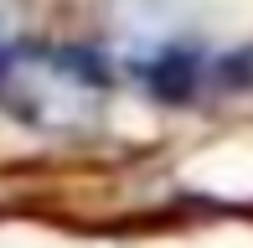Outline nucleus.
<instances>
[{"instance_id": "obj_1", "label": "nucleus", "mask_w": 253, "mask_h": 248, "mask_svg": "<svg viewBox=\"0 0 253 248\" xmlns=\"http://www.w3.org/2000/svg\"><path fill=\"white\" fill-rule=\"evenodd\" d=\"M109 67L88 47H5L0 52V109L31 129H83L93 124Z\"/></svg>"}, {"instance_id": "obj_2", "label": "nucleus", "mask_w": 253, "mask_h": 248, "mask_svg": "<svg viewBox=\"0 0 253 248\" xmlns=\"http://www.w3.org/2000/svg\"><path fill=\"white\" fill-rule=\"evenodd\" d=\"M145 83H150L155 98H166V104H186V98L197 93V83H202V57L186 52V47L160 52V57L145 67Z\"/></svg>"}, {"instance_id": "obj_3", "label": "nucleus", "mask_w": 253, "mask_h": 248, "mask_svg": "<svg viewBox=\"0 0 253 248\" xmlns=\"http://www.w3.org/2000/svg\"><path fill=\"white\" fill-rule=\"evenodd\" d=\"M0 37H5V10H0Z\"/></svg>"}]
</instances>
